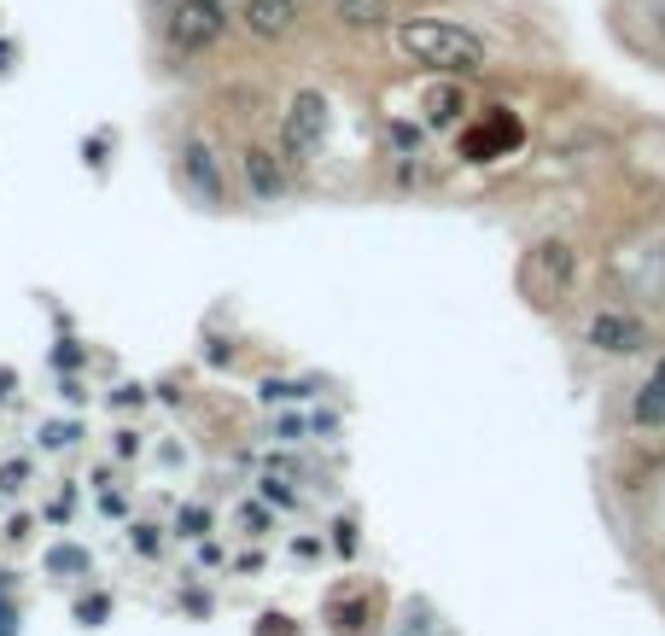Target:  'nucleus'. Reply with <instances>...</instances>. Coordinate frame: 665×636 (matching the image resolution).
Instances as JSON below:
<instances>
[{
    "label": "nucleus",
    "mask_w": 665,
    "mask_h": 636,
    "mask_svg": "<svg viewBox=\"0 0 665 636\" xmlns=\"http://www.w3.org/2000/svg\"><path fill=\"white\" fill-rule=\"evenodd\" d=\"M392 41L409 64L439 71V77H473L491 64V48L467 24H455V18H397Z\"/></svg>",
    "instance_id": "obj_1"
},
{
    "label": "nucleus",
    "mask_w": 665,
    "mask_h": 636,
    "mask_svg": "<svg viewBox=\"0 0 665 636\" xmlns=\"http://www.w3.org/2000/svg\"><path fill=\"white\" fill-rule=\"evenodd\" d=\"M572 281H578V252L566 240H537L520 263V292L537 310H561L572 299Z\"/></svg>",
    "instance_id": "obj_2"
},
{
    "label": "nucleus",
    "mask_w": 665,
    "mask_h": 636,
    "mask_svg": "<svg viewBox=\"0 0 665 636\" xmlns=\"http://www.w3.org/2000/svg\"><path fill=\"white\" fill-rule=\"evenodd\" d=\"M228 24H234V0H175L164 41H170L175 59H199L228 36Z\"/></svg>",
    "instance_id": "obj_3"
},
{
    "label": "nucleus",
    "mask_w": 665,
    "mask_h": 636,
    "mask_svg": "<svg viewBox=\"0 0 665 636\" xmlns=\"http://www.w3.org/2000/svg\"><path fill=\"white\" fill-rule=\"evenodd\" d=\"M328 94H315V88H304V94H292V105L281 111V134H274V147H281L286 164H310V158L328 147Z\"/></svg>",
    "instance_id": "obj_4"
},
{
    "label": "nucleus",
    "mask_w": 665,
    "mask_h": 636,
    "mask_svg": "<svg viewBox=\"0 0 665 636\" xmlns=\"http://www.w3.org/2000/svg\"><path fill=\"white\" fill-rule=\"evenodd\" d=\"M181 188H188L199 204H228V181H222V164L204 141H188L181 147Z\"/></svg>",
    "instance_id": "obj_5"
},
{
    "label": "nucleus",
    "mask_w": 665,
    "mask_h": 636,
    "mask_svg": "<svg viewBox=\"0 0 665 636\" xmlns=\"http://www.w3.org/2000/svg\"><path fill=\"white\" fill-rule=\"evenodd\" d=\"M240 18L251 41H286L298 30V18H304V0H245Z\"/></svg>",
    "instance_id": "obj_6"
},
{
    "label": "nucleus",
    "mask_w": 665,
    "mask_h": 636,
    "mask_svg": "<svg viewBox=\"0 0 665 636\" xmlns=\"http://www.w3.org/2000/svg\"><path fill=\"white\" fill-rule=\"evenodd\" d=\"M590 345L607 351V356H631V351L648 345V327H642L636 315H625V310H602L590 322Z\"/></svg>",
    "instance_id": "obj_7"
},
{
    "label": "nucleus",
    "mask_w": 665,
    "mask_h": 636,
    "mask_svg": "<svg viewBox=\"0 0 665 636\" xmlns=\"http://www.w3.org/2000/svg\"><path fill=\"white\" fill-rule=\"evenodd\" d=\"M240 170H245V188H251V199L274 204V199L286 193V158H274L269 147H245V152H240Z\"/></svg>",
    "instance_id": "obj_8"
},
{
    "label": "nucleus",
    "mask_w": 665,
    "mask_h": 636,
    "mask_svg": "<svg viewBox=\"0 0 665 636\" xmlns=\"http://www.w3.org/2000/svg\"><path fill=\"white\" fill-rule=\"evenodd\" d=\"M333 18L356 36H374V30H392L397 24V7L392 0H333Z\"/></svg>",
    "instance_id": "obj_9"
},
{
    "label": "nucleus",
    "mask_w": 665,
    "mask_h": 636,
    "mask_svg": "<svg viewBox=\"0 0 665 636\" xmlns=\"http://www.w3.org/2000/svg\"><path fill=\"white\" fill-rule=\"evenodd\" d=\"M520 141V123L508 118V111H491V129H473L467 141H462V152L473 158V164H485V158H496V152H508Z\"/></svg>",
    "instance_id": "obj_10"
},
{
    "label": "nucleus",
    "mask_w": 665,
    "mask_h": 636,
    "mask_svg": "<svg viewBox=\"0 0 665 636\" xmlns=\"http://www.w3.org/2000/svg\"><path fill=\"white\" fill-rule=\"evenodd\" d=\"M631 415H636V426H665V362L642 380V392H636V403H631Z\"/></svg>",
    "instance_id": "obj_11"
},
{
    "label": "nucleus",
    "mask_w": 665,
    "mask_h": 636,
    "mask_svg": "<svg viewBox=\"0 0 665 636\" xmlns=\"http://www.w3.org/2000/svg\"><path fill=\"white\" fill-rule=\"evenodd\" d=\"M462 111H467V94H462V88H432V94H426V123L432 129H450V123H462Z\"/></svg>",
    "instance_id": "obj_12"
},
{
    "label": "nucleus",
    "mask_w": 665,
    "mask_h": 636,
    "mask_svg": "<svg viewBox=\"0 0 665 636\" xmlns=\"http://www.w3.org/2000/svg\"><path fill=\"white\" fill-rule=\"evenodd\" d=\"M152 7H175V0H152Z\"/></svg>",
    "instance_id": "obj_13"
}]
</instances>
